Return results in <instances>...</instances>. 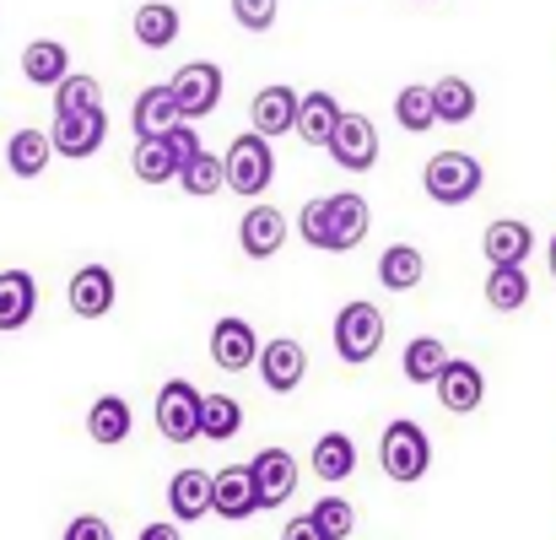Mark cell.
<instances>
[{"mask_svg": "<svg viewBox=\"0 0 556 540\" xmlns=\"http://www.w3.org/2000/svg\"><path fill=\"white\" fill-rule=\"evenodd\" d=\"M368 200L357 189H341V194H325V227H330V254H346L368 238Z\"/></svg>", "mask_w": 556, "mask_h": 540, "instance_id": "obj_10", "label": "cell"}, {"mask_svg": "<svg viewBox=\"0 0 556 540\" xmlns=\"http://www.w3.org/2000/svg\"><path fill=\"white\" fill-rule=\"evenodd\" d=\"M22 76H27L33 87H60V81L71 76V49H65L60 38H33V43L22 49Z\"/></svg>", "mask_w": 556, "mask_h": 540, "instance_id": "obj_21", "label": "cell"}, {"mask_svg": "<svg viewBox=\"0 0 556 540\" xmlns=\"http://www.w3.org/2000/svg\"><path fill=\"white\" fill-rule=\"evenodd\" d=\"M174 125H185V120H179L168 87H147V92H136V109H130V130H136V141H157V136H168Z\"/></svg>", "mask_w": 556, "mask_h": 540, "instance_id": "obj_19", "label": "cell"}, {"mask_svg": "<svg viewBox=\"0 0 556 540\" xmlns=\"http://www.w3.org/2000/svg\"><path fill=\"white\" fill-rule=\"evenodd\" d=\"M254 357H260V336H254L249 319L227 314V319L211 325V362L222 373H243V367H254Z\"/></svg>", "mask_w": 556, "mask_h": 540, "instance_id": "obj_13", "label": "cell"}, {"mask_svg": "<svg viewBox=\"0 0 556 540\" xmlns=\"http://www.w3.org/2000/svg\"><path fill=\"white\" fill-rule=\"evenodd\" d=\"M249 125H254L260 141L287 136V130L298 125V92H292V87H260L254 103H249Z\"/></svg>", "mask_w": 556, "mask_h": 540, "instance_id": "obj_17", "label": "cell"}, {"mask_svg": "<svg viewBox=\"0 0 556 540\" xmlns=\"http://www.w3.org/2000/svg\"><path fill=\"white\" fill-rule=\"evenodd\" d=\"M238 427H243V405L232 394H200V438L227 443L238 438Z\"/></svg>", "mask_w": 556, "mask_h": 540, "instance_id": "obj_30", "label": "cell"}, {"mask_svg": "<svg viewBox=\"0 0 556 540\" xmlns=\"http://www.w3.org/2000/svg\"><path fill=\"white\" fill-rule=\"evenodd\" d=\"M141 540H185V536H179V525H147Z\"/></svg>", "mask_w": 556, "mask_h": 540, "instance_id": "obj_43", "label": "cell"}, {"mask_svg": "<svg viewBox=\"0 0 556 540\" xmlns=\"http://www.w3.org/2000/svg\"><path fill=\"white\" fill-rule=\"evenodd\" d=\"M308 519H314V530H319L325 540H346L352 530H357V508H352L346 498H330V492L308 508Z\"/></svg>", "mask_w": 556, "mask_h": 540, "instance_id": "obj_36", "label": "cell"}, {"mask_svg": "<svg viewBox=\"0 0 556 540\" xmlns=\"http://www.w3.org/2000/svg\"><path fill=\"white\" fill-rule=\"evenodd\" d=\"M157 432L168 443H194L200 438V389L189 378H168L157 389Z\"/></svg>", "mask_w": 556, "mask_h": 540, "instance_id": "obj_6", "label": "cell"}, {"mask_svg": "<svg viewBox=\"0 0 556 540\" xmlns=\"http://www.w3.org/2000/svg\"><path fill=\"white\" fill-rule=\"evenodd\" d=\"M341 103H336V92H298V136L308 141V147H330V136H336V125H341Z\"/></svg>", "mask_w": 556, "mask_h": 540, "instance_id": "obj_20", "label": "cell"}, {"mask_svg": "<svg viewBox=\"0 0 556 540\" xmlns=\"http://www.w3.org/2000/svg\"><path fill=\"white\" fill-rule=\"evenodd\" d=\"M65 303L76 319H103L114 309V271L109 265H81L65 287Z\"/></svg>", "mask_w": 556, "mask_h": 540, "instance_id": "obj_16", "label": "cell"}, {"mask_svg": "<svg viewBox=\"0 0 556 540\" xmlns=\"http://www.w3.org/2000/svg\"><path fill=\"white\" fill-rule=\"evenodd\" d=\"M260 378H265V389L270 394H292L303 378H308V352H303V341H292V336H276V341H265L260 347Z\"/></svg>", "mask_w": 556, "mask_h": 540, "instance_id": "obj_9", "label": "cell"}, {"mask_svg": "<svg viewBox=\"0 0 556 540\" xmlns=\"http://www.w3.org/2000/svg\"><path fill=\"white\" fill-rule=\"evenodd\" d=\"M130 427H136L130 400H119V394H98V400H92V411H87V432H92V443L119 449V443L130 438Z\"/></svg>", "mask_w": 556, "mask_h": 540, "instance_id": "obj_24", "label": "cell"}, {"mask_svg": "<svg viewBox=\"0 0 556 540\" xmlns=\"http://www.w3.org/2000/svg\"><path fill=\"white\" fill-rule=\"evenodd\" d=\"M163 87L174 92L179 120L194 125V120L216 114V103H222V65H216V60H189V65L174 71V81H163Z\"/></svg>", "mask_w": 556, "mask_h": 540, "instance_id": "obj_4", "label": "cell"}, {"mask_svg": "<svg viewBox=\"0 0 556 540\" xmlns=\"http://www.w3.org/2000/svg\"><path fill=\"white\" fill-rule=\"evenodd\" d=\"M330 158L346 168V174H368L378 163V125L368 114H341L336 136H330Z\"/></svg>", "mask_w": 556, "mask_h": 540, "instance_id": "obj_11", "label": "cell"}, {"mask_svg": "<svg viewBox=\"0 0 556 540\" xmlns=\"http://www.w3.org/2000/svg\"><path fill=\"white\" fill-rule=\"evenodd\" d=\"M211 514H222V519H232V525H243V519L260 514V498H254L249 465H227V470L211 476Z\"/></svg>", "mask_w": 556, "mask_h": 540, "instance_id": "obj_14", "label": "cell"}, {"mask_svg": "<svg viewBox=\"0 0 556 540\" xmlns=\"http://www.w3.org/2000/svg\"><path fill=\"white\" fill-rule=\"evenodd\" d=\"M405 378L410 384H438V373L448 367V347L438 341V336H410V347H405Z\"/></svg>", "mask_w": 556, "mask_h": 540, "instance_id": "obj_32", "label": "cell"}, {"mask_svg": "<svg viewBox=\"0 0 556 540\" xmlns=\"http://www.w3.org/2000/svg\"><path fill=\"white\" fill-rule=\"evenodd\" d=\"M546 265H552V276H556V233H552V243H546Z\"/></svg>", "mask_w": 556, "mask_h": 540, "instance_id": "obj_44", "label": "cell"}, {"mask_svg": "<svg viewBox=\"0 0 556 540\" xmlns=\"http://www.w3.org/2000/svg\"><path fill=\"white\" fill-rule=\"evenodd\" d=\"M394 120H400V130H410V136H427L432 125H438V114H432V92L427 87H400L394 92Z\"/></svg>", "mask_w": 556, "mask_h": 540, "instance_id": "obj_34", "label": "cell"}, {"mask_svg": "<svg viewBox=\"0 0 556 540\" xmlns=\"http://www.w3.org/2000/svg\"><path fill=\"white\" fill-rule=\"evenodd\" d=\"M525 303H530V276H525V265H497V271H486V309L519 314Z\"/></svg>", "mask_w": 556, "mask_h": 540, "instance_id": "obj_29", "label": "cell"}, {"mask_svg": "<svg viewBox=\"0 0 556 540\" xmlns=\"http://www.w3.org/2000/svg\"><path fill=\"white\" fill-rule=\"evenodd\" d=\"M163 141H168V152L179 158V168H185L189 158H200V152H205V147H200V136H194V125H174Z\"/></svg>", "mask_w": 556, "mask_h": 540, "instance_id": "obj_40", "label": "cell"}, {"mask_svg": "<svg viewBox=\"0 0 556 540\" xmlns=\"http://www.w3.org/2000/svg\"><path fill=\"white\" fill-rule=\"evenodd\" d=\"M49 130H16L11 141H5V168L16 174V179H43V168H49Z\"/></svg>", "mask_w": 556, "mask_h": 540, "instance_id": "obj_28", "label": "cell"}, {"mask_svg": "<svg viewBox=\"0 0 556 540\" xmlns=\"http://www.w3.org/2000/svg\"><path fill=\"white\" fill-rule=\"evenodd\" d=\"M38 314V281L27 271H0V330H22Z\"/></svg>", "mask_w": 556, "mask_h": 540, "instance_id": "obj_22", "label": "cell"}, {"mask_svg": "<svg viewBox=\"0 0 556 540\" xmlns=\"http://www.w3.org/2000/svg\"><path fill=\"white\" fill-rule=\"evenodd\" d=\"M238 243H243L249 260H270L287 243V216L276 205H249L243 222H238Z\"/></svg>", "mask_w": 556, "mask_h": 540, "instance_id": "obj_18", "label": "cell"}, {"mask_svg": "<svg viewBox=\"0 0 556 540\" xmlns=\"http://www.w3.org/2000/svg\"><path fill=\"white\" fill-rule=\"evenodd\" d=\"M179 5H168V0H147V5H136V16H130V33H136V43L141 49H168L174 38H179Z\"/></svg>", "mask_w": 556, "mask_h": 540, "instance_id": "obj_23", "label": "cell"}, {"mask_svg": "<svg viewBox=\"0 0 556 540\" xmlns=\"http://www.w3.org/2000/svg\"><path fill=\"white\" fill-rule=\"evenodd\" d=\"M87 109H103V87H98V76L71 71V76L54 87V114H87Z\"/></svg>", "mask_w": 556, "mask_h": 540, "instance_id": "obj_33", "label": "cell"}, {"mask_svg": "<svg viewBox=\"0 0 556 540\" xmlns=\"http://www.w3.org/2000/svg\"><path fill=\"white\" fill-rule=\"evenodd\" d=\"M352 470H357V443L346 432H325L314 443V476L319 481H346Z\"/></svg>", "mask_w": 556, "mask_h": 540, "instance_id": "obj_31", "label": "cell"}, {"mask_svg": "<svg viewBox=\"0 0 556 540\" xmlns=\"http://www.w3.org/2000/svg\"><path fill=\"white\" fill-rule=\"evenodd\" d=\"M65 540H114V530H109L98 514H76V519L65 525Z\"/></svg>", "mask_w": 556, "mask_h": 540, "instance_id": "obj_41", "label": "cell"}, {"mask_svg": "<svg viewBox=\"0 0 556 540\" xmlns=\"http://www.w3.org/2000/svg\"><path fill=\"white\" fill-rule=\"evenodd\" d=\"M298 233H303V243H308V249H325V254H330V227H325V194L303 200V211H298Z\"/></svg>", "mask_w": 556, "mask_h": 540, "instance_id": "obj_38", "label": "cell"}, {"mask_svg": "<svg viewBox=\"0 0 556 540\" xmlns=\"http://www.w3.org/2000/svg\"><path fill=\"white\" fill-rule=\"evenodd\" d=\"M130 168H136V179H141V184L179 179V158L168 152V141H163V136H157V141H136V158H130Z\"/></svg>", "mask_w": 556, "mask_h": 540, "instance_id": "obj_35", "label": "cell"}, {"mask_svg": "<svg viewBox=\"0 0 556 540\" xmlns=\"http://www.w3.org/2000/svg\"><path fill=\"white\" fill-rule=\"evenodd\" d=\"M378 465H383V476H389V481H400V487L421 481V476H427V465H432V438H427V427H421V422H410V416H394V422L383 427Z\"/></svg>", "mask_w": 556, "mask_h": 540, "instance_id": "obj_2", "label": "cell"}, {"mask_svg": "<svg viewBox=\"0 0 556 540\" xmlns=\"http://www.w3.org/2000/svg\"><path fill=\"white\" fill-rule=\"evenodd\" d=\"M438 405L443 411H454V416H470V411H481V400H486V378H481V367L465 357H448V367L438 373Z\"/></svg>", "mask_w": 556, "mask_h": 540, "instance_id": "obj_12", "label": "cell"}, {"mask_svg": "<svg viewBox=\"0 0 556 540\" xmlns=\"http://www.w3.org/2000/svg\"><path fill=\"white\" fill-rule=\"evenodd\" d=\"M421 276H427V260H421L416 243H389L378 254V281L389 292H410V287H421Z\"/></svg>", "mask_w": 556, "mask_h": 540, "instance_id": "obj_27", "label": "cell"}, {"mask_svg": "<svg viewBox=\"0 0 556 540\" xmlns=\"http://www.w3.org/2000/svg\"><path fill=\"white\" fill-rule=\"evenodd\" d=\"M168 508L179 525H200L211 514V470H179L168 481Z\"/></svg>", "mask_w": 556, "mask_h": 540, "instance_id": "obj_25", "label": "cell"}, {"mask_svg": "<svg viewBox=\"0 0 556 540\" xmlns=\"http://www.w3.org/2000/svg\"><path fill=\"white\" fill-rule=\"evenodd\" d=\"M281 540H325V536L314 530V519H308V514H298V519H287V530H281Z\"/></svg>", "mask_w": 556, "mask_h": 540, "instance_id": "obj_42", "label": "cell"}, {"mask_svg": "<svg viewBox=\"0 0 556 540\" xmlns=\"http://www.w3.org/2000/svg\"><path fill=\"white\" fill-rule=\"evenodd\" d=\"M109 136V109H87V114H54V130H49V152L81 163L103 147Z\"/></svg>", "mask_w": 556, "mask_h": 540, "instance_id": "obj_7", "label": "cell"}, {"mask_svg": "<svg viewBox=\"0 0 556 540\" xmlns=\"http://www.w3.org/2000/svg\"><path fill=\"white\" fill-rule=\"evenodd\" d=\"M416 5H427V0H416Z\"/></svg>", "mask_w": 556, "mask_h": 540, "instance_id": "obj_45", "label": "cell"}, {"mask_svg": "<svg viewBox=\"0 0 556 540\" xmlns=\"http://www.w3.org/2000/svg\"><path fill=\"white\" fill-rule=\"evenodd\" d=\"M276 179V152H270V141H260V136H232V147H227V158H222V189H232V194H243V200H260L265 189Z\"/></svg>", "mask_w": 556, "mask_h": 540, "instance_id": "obj_3", "label": "cell"}, {"mask_svg": "<svg viewBox=\"0 0 556 540\" xmlns=\"http://www.w3.org/2000/svg\"><path fill=\"white\" fill-rule=\"evenodd\" d=\"M378 347H383V314L372 303H346L336 314V352H341V362L363 367V362L378 357Z\"/></svg>", "mask_w": 556, "mask_h": 540, "instance_id": "obj_5", "label": "cell"}, {"mask_svg": "<svg viewBox=\"0 0 556 540\" xmlns=\"http://www.w3.org/2000/svg\"><path fill=\"white\" fill-rule=\"evenodd\" d=\"M481 184H486L481 158H470V152H459V147L432 152L427 168H421V189H427V200H438V205H470V200L481 194Z\"/></svg>", "mask_w": 556, "mask_h": 540, "instance_id": "obj_1", "label": "cell"}, {"mask_svg": "<svg viewBox=\"0 0 556 540\" xmlns=\"http://www.w3.org/2000/svg\"><path fill=\"white\" fill-rule=\"evenodd\" d=\"M530 249H535V233H530V222H519V216H497V222H486V233H481V254H486L492 271H497V265H525Z\"/></svg>", "mask_w": 556, "mask_h": 540, "instance_id": "obj_15", "label": "cell"}, {"mask_svg": "<svg viewBox=\"0 0 556 540\" xmlns=\"http://www.w3.org/2000/svg\"><path fill=\"white\" fill-rule=\"evenodd\" d=\"M432 92V114H438V125H470L476 120V87L465 81V76H443V81H432L427 87Z\"/></svg>", "mask_w": 556, "mask_h": 540, "instance_id": "obj_26", "label": "cell"}, {"mask_svg": "<svg viewBox=\"0 0 556 540\" xmlns=\"http://www.w3.org/2000/svg\"><path fill=\"white\" fill-rule=\"evenodd\" d=\"M276 11H281V0H232V22L243 33H270L276 27Z\"/></svg>", "mask_w": 556, "mask_h": 540, "instance_id": "obj_39", "label": "cell"}, {"mask_svg": "<svg viewBox=\"0 0 556 540\" xmlns=\"http://www.w3.org/2000/svg\"><path fill=\"white\" fill-rule=\"evenodd\" d=\"M249 481H254V498L260 508H281L292 492H298V460L287 449H260L249 460Z\"/></svg>", "mask_w": 556, "mask_h": 540, "instance_id": "obj_8", "label": "cell"}, {"mask_svg": "<svg viewBox=\"0 0 556 540\" xmlns=\"http://www.w3.org/2000/svg\"><path fill=\"white\" fill-rule=\"evenodd\" d=\"M179 184H185V194H194V200L222 194V158H211V152L189 158L185 168H179Z\"/></svg>", "mask_w": 556, "mask_h": 540, "instance_id": "obj_37", "label": "cell"}]
</instances>
